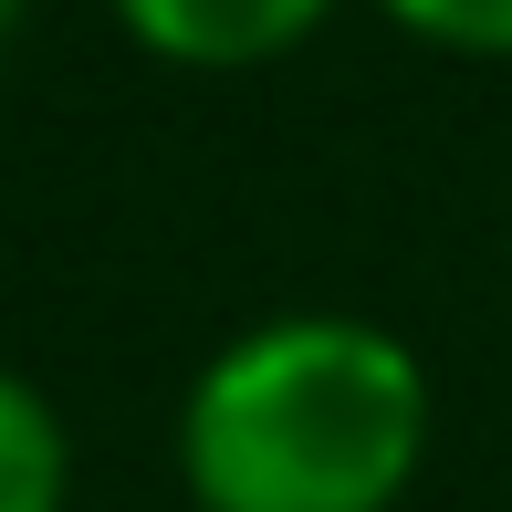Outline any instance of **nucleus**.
<instances>
[{
    "label": "nucleus",
    "mask_w": 512,
    "mask_h": 512,
    "mask_svg": "<svg viewBox=\"0 0 512 512\" xmlns=\"http://www.w3.org/2000/svg\"><path fill=\"white\" fill-rule=\"evenodd\" d=\"M429 356L377 314H262L178 398L199 512H398L429 471Z\"/></svg>",
    "instance_id": "f257e3e1"
},
{
    "label": "nucleus",
    "mask_w": 512,
    "mask_h": 512,
    "mask_svg": "<svg viewBox=\"0 0 512 512\" xmlns=\"http://www.w3.org/2000/svg\"><path fill=\"white\" fill-rule=\"evenodd\" d=\"M136 53L178 63V74H262V63L304 53L335 21V0H115Z\"/></svg>",
    "instance_id": "f03ea898"
},
{
    "label": "nucleus",
    "mask_w": 512,
    "mask_h": 512,
    "mask_svg": "<svg viewBox=\"0 0 512 512\" xmlns=\"http://www.w3.org/2000/svg\"><path fill=\"white\" fill-rule=\"evenodd\" d=\"M63 492H74V439L32 377L0 366V512H63Z\"/></svg>",
    "instance_id": "7ed1b4c3"
},
{
    "label": "nucleus",
    "mask_w": 512,
    "mask_h": 512,
    "mask_svg": "<svg viewBox=\"0 0 512 512\" xmlns=\"http://www.w3.org/2000/svg\"><path fill=\"white\" fill-rule=\"evenodd\" d=\"M408 42L429 53H460V63H512V0H377Z\"/></svg>",
    "instance_id": "20e7f679"
},
{
    "label": "nucleus",
    "mask_w": 512,
    "mask_h": 512,
    "mask_svg": "<svg viewBox=\"0 0 512 512\" xmlns=\"http://www.w3.org/2000/svg\"><path fill=\"white\" fill-rule=\"evenodd\" d=\"M21 11H32V0H0V42H11V32H21Z\"/></svg>",
    "instance_id": "39448f33"
}]
</instances>
